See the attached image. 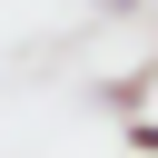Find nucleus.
Here are the masks:
<instances>
[{"instance_id":"1","label":"nucleus","mask_w":158,"mask_h":158,"mask_svg":"<svg viewBox=\"0 0 158 158\" xmlns=\"http://www.w3.org/2000/svg\"><path fill=\"white\" fill-rule=\"evenodd\" d=\"M148 89H158V69H128V79H109V89H99V109H118V118H148Z\"/></svg>"},{"instance_id":"2","label":"nucleus","mask_w":158,"mask_h":158,"mask_svg":"<svg viewBox=\"0 0 158 158\" xmlns=\"http://www.w3.org/2000/svg\"><path fill=\"white\" fill-rule=\"evenodd\" d=\"M128 158H158V118H128Z\"/></svg>"},{"instance_id":"3","label":"nucleus","mask_w":158,"mask_h":158,"mask_svg":"<svg viewBox=\"0 0 158 158\" xmlns=\"http://www.w3.org/2000/svg\"><path fill=\"white\" fill-rule=\"evenodd\" d=\"M118 10H138V0H99V20H118Z\"/></svg>"},{"instance_id":"4","label":"nucleus","mask_w":158,"mask_h":158,"mask_svg":"<svg viewBox=\"0 0 158 158\" xmlns=\"http://www.w3.org/2000/svg\"><path fill=\"white\" fill-rule=\"evenodd\" d=\"M148 10H158V0H148Z\"/></svg>"}]
</instances>
